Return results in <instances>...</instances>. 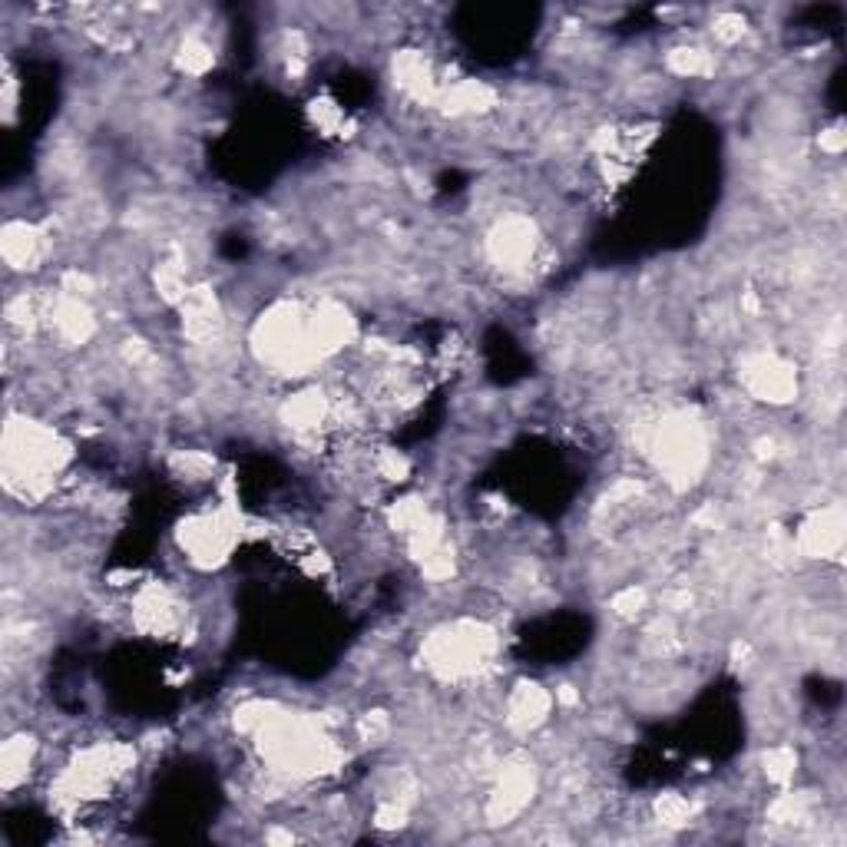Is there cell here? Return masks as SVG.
Wrapping results in <instances>:
<instances>
[{
    "label": "cell",
    "instance_id": "6da1fadb",
    "mask_svg": "<svg viewBox=\"0 0 847 847\" xmlns=\"http://www.w3.org/2000/svg\"><path fill=\"white\" fill-rule=\"evenodd\" d=\"M742 384L755 401L788 404L798 398V374L778 355H748L742 364Z\"/></svg>",
    "mask_w": 847,
    "mask_h": 847
},
{
    "label": "cell",
    "instance_id": "7a4b0ae2",
    "mask_svg": "<svg viewBox=\"0 0 847 847\" xmlns=\"http://www.w3.org/2000/svg\"><path fill=\"white\" fill-rule=\"evenodd\" d=\"M841 543H844V517L838 503L814 510L795 536V550L801 556H808V560H831V556L841 553Z\"/></svg>",
    "mask_w": 847,
    "mask_h": 847
},
{
    "label": "cell",
    "instance_id": "3957f363",
    "mask_svg": "<svg viewBox=\"0 0 847 847\" xmlns=\"http://www.w3.org/2000/svg\"><path fill=\"white\" fill-rule=\"evenodd\" d=\"M553 705V692L543 689L540 682H517L507 695V702H503V718H507L510 732L530 735L550 722Z\"/></svg>",
    "mask_w": 847,
    "mask_h": 847
},
{
    "label": "cell",
    "instance_id": "277c9868",
    "mask_svg": "<svg viewBox=\"0 0 847 847\" xmlns=\"http://www.w3.org/2000/svg\"><path fill=\"white\" fill-rule=\"evenodd\" d=\"M40 742L27 728L20 732H7V742L0 748V778H4V791L20 788L30 778V771L37 765Z\"/></svg>",
    "mask_w": 847,
    "mask_h": 847
},
{
    "label": "cell",
    "instance_id": "5b68a950",
    "mask_svg": "<svg viewBox=\"0 0 847 847\" xmlns=\"http://www.w3.org/2000/svg\"><path fill=\"white\" fill-rule=\"evenodd\" d=\"M666 67L682 80H702L715 73V60L705 47H675L666 53Z\"/></svg>",
    "mask_w": 847,
    "mask_h": 847
},
{
    "label": "cell",
    "instance_id": "8992f818",
    "mask_svg": "<svg viewBox=\"0 0 847 847\" xmlns=\"http://www.w3.org/2000/svg\"><path fill=\"white\" fill-rule=\"evenodd\" d=\"M652 811H656V821H662L666 828H682V824L692 821L695 814V804L685 798V795H675V791H666L652 801Z\"/></svg>",
    "mask_w": 847,
    "mask_h": 847
},
{
    "label": "cell",
    "instance_id": "52a82bcc",
    "mask_svg": "<svg viewBox=\"0 0 847 847\" xmlns=\"http://www.w3.org/2000/svg\"><path fill=\"white\" fill-rule=\"evenodd\" d=\"M761 765H765L768 781H775V785H788V781L795 778V771H798V755H795V748L775 745V748H768V752H765Z\"/></svg>",
    "mask_w": 847,
    "mask_h": 847
},
{
    "label": "cell",
    "instance_id": "ba28073f",
    "mask_svg": "<svg viewBox=\"0 0 847 847\" xmlns=\"http://www.w3.org/2000/svg\"><path fill=\"white\" fill-rule=\"evenodd\" d=\"M609 606H613V613L619 619H639L649 609V593H646V586H623L613 599H609Z\"/></svg>",
    "mask_w": 847,
    "mask_h": 847
},
{
    "label": "cell",
    "instance_id": "9c48e42d",
    "mask_svg": "<svg viewBox=\"0 0 847 847\" xmlns=\"http://www.w3.org/2000/svg\"><path fill=\"white\" fill-rule=\"evenodd\" d=\"M745 34H748V20L742 14H735V10H725V14H718L712 20V37L725 47L742 44Z\"/></svg>",
    "mask_w": 847,
    "mask_h": 847
},
{
    "label": "cell",
    "instance_id": "30bf717a",
    "mask_svg": "<svg viewBox=\"0 0 847 847\" xmlns=\"http://www.w3.org/2000/svg\"><path fill=\"white\" fill-rule=\"evenodd\" d=\"M818 143H821V149H824L828 156H841V153H844V133H841V126H831V130H824Z\"/></svg>",
    "mask_w": 847,
    "mask_h": 847
}]
</instances>
